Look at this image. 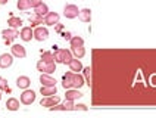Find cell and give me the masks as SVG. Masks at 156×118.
<instances>
[{
  "label": "cell",
  "mask_w": 156,
  "mask_h": 118,
  "mask_svg": "<svg viewBox=\"0 0 156 118\" xmlns=\"http://www.w3.org/2000/svg\"><path fill=\"white\" fill-rule=\"evenodd\" d=\"M53 56H55V62L56 64H65V65H68L71 62V59L74 58L72 52L68 50V49H55Z\"/></svg>",
  "instance_id": "6da1fadb"
},
{
  "label": "cell",
  "mask_w": 156,
  "mask_h": 118,
  "mask_svg": "<svg viewBox=\"0 0 156 118\" xmlns=\"http://www.w3.org/2000/svg\"><path fill=\"white\" fill-rule=\"evenodd\" d=\"M37 69H38L40 72H43V74H53V72L56 71V62H55V61H53V62H47V61L40 59V61L37 62Z\"/></svg>",
  "instance_id": "7a4b0ae2"
},
{
  "label": "cell",
  "mask_w": 156,
  "mask_h": 118,
  "mask_svg": "<svg viewBox=\"0 0 156 118\" xmlns=\"http://www.w3.org/2000/svg\"><path fill=\"white\" fill-rule=\"evenodd\" d=\"M2 37H3V40H5L6 44H10L15 39L19 37V33H18L15 28H8V30H3L2 31Z\"/></svg>",
  "instance_id": "3957f363"
},
{
  "label": "cell",
  "mask_w": 156,
  "mask_h": 118,
  "mask_svg": "<svg viewBox=\"0 0 156 118\" xmlns=\"http://www.w3.org/2000/svg\"><path fill=\"white\" fill-rule=\"evenodd\" d=\"M59 102H61L59 96L53 94V96H44L43 99H41V102H40V105L44 106V108H52V106H55V105H58Z\"/></svg>",
  "instance_id": "277c9868"
},
{
  "label": "cell",
  "mask_w": 156,
  "mask_h": 118,
  "mask_svg": "<svg viewBox=\"0 0 156 118\" xmlns=\"http://www.w3.org/2000/svg\"><path fill=\"white\" fill-rule=\"evenodd\" d=\"M74 77H75V72L72 71H68L62 76V86L63 89H72L74 87Z\"/></svg>",
  "instance_id": "5b68a950"
},
{
  "label": "cell",
  "mask_w": 156,
  "mask_h": 118,
  "mask_svg": "<svg viewBox=\"0 0 156 118\" xmlns=\"http://www.w3.org/2000/svg\"><path fill=\"white\" fill-rule=\"evenodd\" d=\"M78 13H80V9H78V6H75V5H66V6L63 8V15H65V18H68V19L77 18Z\"/></svg>",
  "instance_id": "8992f818"
},
{
  "label": "cell",
  "mask_w": 156,
  "mask_h": 118,
  "mask_svg": "<svg viewBox=\"0 0 156 118\" xmlns=\"http://www.w3.org/2000/svg\"><path fill=\"white\" fill-rule=\"evenodd\" d=\"M35 101V92L34 90H28L25 89L22 94H21V103H24V105H31L33 102Z\"/></svg>",
  "instance_id": "52a82bcc"
},
{
  "label": "cell",
  "mask_w": 156,
  "mask_h": 118,
  "mask_svg": "<svg viewBox=\"0 0 156 118\" xmlns=\"http://www.w3.org/2000/svg\"><path fill=\"white\" fill-rule=\"evenodd\" d=\"M34 39L37 42H44L49 39V30L44 27H37L34 30Z\"/></svg>",
  "instance_id": "ba28073f"
},
{
  "label": "cell",
  "mask_w": 156,
  "mask_h": 118,
  "mask_svg": "<svg viewBox=\"0 0 156 118\" xmlns=\"http://www.w3.org/2000/svg\"><path fill=\"white\" fill-rule=\"evenodd\" d=\"M13 64V55L12 53H3L0 55V68L6 69Z\"/></svg>",
  "instance_id": "9c48e42d"
},
{
  "label": "cell",
  "mask_w": 156,
  "mask_h": 118,
  "mask_svg": "<svg viewBox=\"0 0 156 118\" xmlns=\"http://www.w3.org/2000/svg\"><path fill=\"white\" fill-rule=\"evenodd\" d=\"M59 13H56V12H49L46 17H44V24L49 27L52 25H56V24H59Z\"/></svg>",
  "instance_id": "30bf717a"
},
{
  "label": "cell",
  "mask_w": 156,
  "mask_h": 118,
  "mask_svg": "<svg viewBox=\"0 0 156 118\" xmlns=\"http://www.w3.org/2000/svg\"><path fill=\"white\" fill-rule=\"evenodd\" d=\"M12 55L15 56V58H19V59H22V58H25L27 56V50H25V47L22 46V44H12Z\"/></svg>",
  "instance_id": "8fae6325"
},
{
  "label": "cell",
  "mask_w": 156,
  "mask_h": 118,
  "mask_svg": "<svg viewBox=\"0 0 156 118\" xmlns=\"http://www.w3.org/2000/svg\"><path fill=\"white\" fill-rule=\"evenodd\" d=\"M19 37L24 40V42H31L34 39V30L31 27H24L19 33Z\"/></svg>",
  "instance_id": "7c38bea8"
},
{
  "label": "cell",
  "mask_w": 156,
  "mask_h": 118,
  "mask_svg": "<svg viewBox=\"0 0 156 118\" xmlns=\"http://www.w3.org/2000/svg\"><path fill=\"white\" fill-rule=\"evenodd\" d=\"M81 96H83V93L78 89H66V93H65V99H68V101H77Z\"/></svg>",
  "instance_id": "4fadbf2b"
},
{
  "label": "cell",
  "mask_w": 156,
  "mask_h": 118,
  "mask_svg": "<svg viewBox=\"0 0 156 118\" xmlns=\"http://www.w3.org/2000/svg\"><path fill=\"white\" fill-rule=\"evenodd\" d=\"M30 84H31V80H30L28 77L21 76V77H18V78H16V86L19 87V89H22V90L28 89V87H30Z\"/></svg>",
  "instance_id": "5bb4252c"
},
{
  "label": "cell",
  "mask_w": 156,
  "mask_h": 118,
  "mask_svg": "<svg viewBox=\"0 0 156 118\" xmlns=\"http://www.w3.org/2000/svg\"><path fill=\"white\" fill-rule=\"evenodd\" d=\"M40 83H41V86H56V80L53 77H50V74H43L41 72Z\"/></svg>",
  "instance_id": "9a60e30c"
},
{
  "label": "cell",
  "mask_w": 156,
  "mask_h": 118,
  "mask_svg": "<svg viewBox=\"0 0 156 118\" xmlns=\"http://www.w3.org/2000/svg\"><path fill=\"white\" fill-rule=\"evenodd\" d=\"M78 18H80V21H83V22H90V21H91V10L88 8L81 9L80 13H78Z\"/></svg>",
  "instance_id": "2e32d148"
},
{
  "label": "cell",
  "mask_w": 156,
  "mask_h": 118,
  "mask_svg": "<svg viewBox=\"0 0 156 118\" xmlns=\"http://www.w3.org/2000/svg\"><path fill=\"white\" fill-rule=\"evenodd\" d=\"M68 67L72 72H80V71H83V64H81V61L80 59H71V62L68 64Z\"/></svg>",
  "instance_id": "e0dca14e"
},
{
  "label": "cell",
  "mask_w": 156,
  "mask_h": 118,
  "mask_svg": "<svg viewBox=\"0 0 156 118\" xmlns=\"http://www.w3.org/2000/svg\"><path fill=\"white\" fill-rule=\"evenodd\" d=\"M40 92L43 96H53L58 93V89H56V86H41Z\"/></svg>",
  "instance_id": "ac0fdd59"
},
{
  "label": "cell",
  "mask_w": 156,
  "mask_h": 118,
  "mask_svg": "<svg viewBox=\"0 0 156 118\" xmlns=\"http://www.w3.org/2000/svg\"><path fill=\"white\" fill-rule=\"evenodd\" d=\"M8 24H9V27L10 28H15V30H18L19 27L22 25V19L19 17H10L8 19Z\"/></svg>",
  "instance_id": "d6986e66"
},
{
  "label": "cell",
  "mask_w": 156,
  "mask_h": 118,
  "mask_svg": "<svg viewBox=\"0 0 156 118\" xmlns=\"http://www.w3.org/2000/svg\"><path fill=\"white\" fill-rule=\"evenodd\" d=\"M34 13L40 15V17H46V15L49 13V8H47V5H46V3L38 5L37 8H34Z\"/></svg>",
  "instance_id": "ffe728a7"
},
{
  "label": "cell",
  "mask_w": 156,
  "mask_h": 118,
  "mask_svg": "<svg viewBox=\"0 0 156 118\" xmlns=\"http://www.w3.org/2000/svg\"><path fill=\"white\" fill-rule=\"evenodd\" d=\"M6 108H8L9 111H18L19 109V101L15 99V98L8 99V102H6Z\"/></svg>",
  "instance_id": "44dd1931"
},
{
  "label": "cell",
  "mask_w": 156,
  "mask_h": 118,
  "mask_svg": "<svg viewBox=\"0 0 156 118\" xmlns=\"http://www.w3.org/2000/svg\"><path fill=\"white\" fill-rule=\"evenodd\" d=\"M84 84H86L84 77L81 76V74H78V72H75V77H74V87H75V89H80V87H83Z\"/></svg>",
  "instance_id": "7402d4cb"
},
{
  "label": "cell",
  "mask_w": 156,
  "mask_h": 118,
  "mask_svg": "<svg viewBox=\"0 0 156 118\" xmlns=\"http://www.w3.org/2000/svg\"><path fill=\"white\" fill-rule=\"evenodd\" d=\"M16 6L19 10H28L31 8V3H30V0H18Z\"/></svg>",
  "instance_id": "603a6c76"
},
{
  "label": "cell",
  "mask_w": 156,
  "mask_h": 118,
  "mask_svg": "<svg viewBox=\"0 0 156 118\" xmlns=\"http://www.w3.org/2000/svg\"><path fill=\"white\" fill-rule=\"evenodd\" d=\"M83 71H84V77H86V84L91 86V68L86 67V68H83Z\"/></svg>",
  "instance_id": "cb8c5ba5"
},
{
  "label": "cell",
  "mask_w": 156,
  "mask_h": 118,
  "mask_svg": "<svg viewBox=\"0 0 156 118\" xmlns=\"http://www.w3.org/2000/svg\"><path fill=\"white\" fill-rule=\"evenodd\" d=\"M31 25H37V24H43L44 22V17H40V15H37L34 13V17H31Z\"/></svg>",
  "instance_id": "d4e9b609"
},
{
  "label": "cell",
  "mask_w": 156,
  "mask_h": 118,
  "mask_svg": "<svg viewBox=\"0 0 156 118\" xmlns=\"http://www.w3.org/2000/svg\"><path fill=\"white\" fill-rule=\"evenodd\" d=\"M0 90H3V92H10V87H9L8 80L3 78V77H0Z\"/></svg>",
  "instance_id": "484cf974"
},
{
  "label": "cell",
  "mask_w": 156,
  "mask_h": 118,
  "mask_svg": "<svg viewBox=\"0 0 156 118\" xmlns=\"http://www.w3.org/2000/svg\"><path fill=\"white\" fill-rule=\"evenodd\" d=\"M41 59H43V61H47V62H53V61H55V56H53L52 52H43V53H41Z\"/></svg>",
  "instance_id": "4316f807"
},
{
  "label": "cell",
  "mask_w": 156,
  "mask_h": 118,
  "mask_svg": "<svg viewBox=\"0 0 156 118\" xmlns=\"http://www.w3.org/2000/svg\"><path fill=\"white\" fill-rule=\"evenodd\" d=\"M63 105H65V111H74V106H75L74 101H68V99H66V102Z\"/></svg>",
  "instance_id": "83f0119b"
},
{
  "label": "cell",
  "mask_w": 156,
  "mask_h": 118,
  "mask_svg": "<svg viewBox=\"0 0 156 118\" xmlns=\"http://www.w3.org/2000/svg\"><path fill=\"white\" fill-rule=\"evenodd\" d=\"M30 3H31V8H37V6L41 5L43 2H41V0H30Z\"/></svg>",
  "instance_id": "f1b7e54d"
},
{
  "label": "cell",
  "mask_w": 156,
  "mask_h": 118,
  "mask_svg": "<svg viewBox=\"0 0 156 118\" xmlns=\"http://www.w3.org/2000/svg\"><path fill=\"white\" fill-rule=\"evenodd\" d=\"M78 109L86 111V109H87V106H86V105H83V103H81V105H75V106H74V111H78Z\"/></svg>",
  "instance_id": "f546056e"
},
{
  "label": "cell",
  "mask_w": 156,
  "mask_h": 118,
  "mask_svg": "<svg viewBox=\"0 0 156 118\" xmlns=\"http://www.w3.org/2000/svg\"><path fill=\"white\" fill-rule=\"evenodd\" d=\"M63 39H66V40H71V33H63Z\"/></svg>",
  "instance_id": "4dcf8cb0"
},
{
  "label": "cell",
  "mask_w": 156,
  "mask_h": 118,
  "mask_svg": "<svg viewBox=\"0 0 156 118\" xmlns=\"http://www.w3.org/2000/svg\"><path fill=\"white\" fill-rule=\"evenodd\" d=\"M8 2H9V0H0V5H6Z\"/></svg>",
  "instance_id": "1f68e13d"
},
{
  "label": "cell",
  "mask_w": 156,
  "mask_h": 118,
  "mask_svg": "<svg viewBox=\"0 0 156 118\" xmlns=\"http://www.w3.org/2000/svg\"><path fill=\"white\" fill-rule=\"evenodd\" d=\"M0 99H2V93H0Z\"/></svg>",
  "instance_id": "d6a6232c"
}]
</instances>
